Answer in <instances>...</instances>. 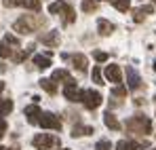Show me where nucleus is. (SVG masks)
Masks as SVG:
<instances>
[{"label": "nucleus", "instance_id": "nucleus-1", "mask_svg": "<svg viewBox=\"0 0 156 150\" xmlns=\"http://www.w3.org/2000/svg\"><path fill=\"white\" fill-rule=\"evenodd\" d=\"M125 129L129 133H139V135H148L152 133V121L146 114H135L125 123Z\"/></svg>", "mask_w": 156, "mask_h": 150}, {"label": "nucleus", "instance_id": "nucleus-2", "mask_svg": "<svg viewBox=\"0 0 156 150\" xmlns=\"http://www.w3.org/2000/svg\"><path fill=\"white\" fill-rule=\"evenodd\" d=\"M44 25V19H40L38 15H21L13 27L19 32V34H32V32H36L38 27H42Z\"/></svg>", "mask_w": 156, "mask_h": 150}, {"label": "nucleus", "instance_id": "nucleus-3", "mask_svg": "<svg viewBox=\"0 0 156 150\" xmlns=\"http://www.w3.org/2000/svg\"><path fill=\"white\" fill-rule=\"evenodd\" d=\"M15 49H19V40L13 34H4V38L0 40V57H13Z\"/></svg>", "mask_w": 156, "mask_h": 150}, {"label": "nucleus", "instance_id": "nucleus-4", "mask_svg": "<svg viewBox=\"0 0 156 150\" xmlns=\"http://www.w3.org/2000/svg\"><path fill=\"white\" fill-rule=\"evenodd\" d=\"M61 59L63 61H70L78 72H87V66H89L87 55H82V53H61Z\"/></svg>", "mask_w": 156, "mask_h": 150}, {"label": "nucleus", "instance_id": "nucleus-5", "mask_svg": "<svg viewBox=\"0 0 156 150\" xmlns=\"http://www.w3.org/2000/svg\"><path fill=\"white\" fill-rule=\"evenodd\" d=\"M80 101L84 104L87 110H97L101 106V93L95 91V89H87V91H82V100Z\"/></svg>", "mask_w": 156, "mask_h": 150}, {"label": "nucleus", "instance_id": "nucleus-6", "mask_svg": "<svg viewBox=\"0 0 156 150\" xmlns=\"http://www.w3.org/2000/svg\"><path fill=\"white\" fill-rule=\"evenodd\" d=\"M38 125L42 127V129L61 131V121H59V116H57V114H53V112H42V114H40V119H38Z\"/></svg>", "mask_w": 156, "mask_h": 150}, {"label": "nucleus", "instance_id": "nucleus-7", "mask_svg": "<svg viewBox=\"0 0 156 150\" xmlns=\"http://www.w3.org/2000/svg\"><path fill=\"white\" fill-rule=\"evenodd\" d=\"M32 144L36 150H51L57 144V137H53L51 133H38V135H34Z\"/></svg>", "mask_w": 156, "mask_h": 150}, {"label": "nucleus", "instance_id": "nucleus-8", "mask_svg": "<svg viewBox=\"0 0 156 150\" xmlns=\"http://www.w3.org/2000/svg\"><path fill=\"white\" fill-rule=\"evenodd\" d=\"M63 95H66V100H68V101H72V104H78V101L82 100V91L78 89L76 80H70V82H66Z\"/></svg>", "mask_w": 156, "mask_h": 150}, {"label": "nucleus", "instance_id": "nucleus-9", "mask_svg": "<svg viewBox=\"0 0 156 150\" xmlns=\"http://www.w3.org/2000/svg\"><path fill=\"white\" fill-rule=\"evenodd\" d=\"M59 32L57 30H51V32H42L40 36H38V42H42L44 47H49V49H55V47H59Z\"/></svg>", "mask_w": 156, "mask_h": 150}, {"label": "nucleus", "instance_id": "nucleus-10", "mask_svg": "<svg viewBox=\"0 0 156 150\" xmlns=\"http://www.w3.org/2000/svg\"><path fill=\"white\" fill-rule=\"evenodd\" d=\"M6 6H23V9H30V11H40V0H4Z\"/></svg>", "mask_w": 156, "mask_h": 150}, {"label": "nucleus", "instance_id": "nucleus-11", "mask_svg": "<svg viewBox=\"0 0 156 150\" xmlns=\"http://www.w3.org/2000/svg\"><path fill=\"white\" fill-rule=\"evenodd\" d=\"M104 76L108 78V80H110V82H116V85H120V82H122V72H120V68H118L116 64H110V66H105Z\"/></svg>", "mask_w": 156, "mask_h": 150}, {"label": "nucleus", "instance_id": "nucleus-12", "mask_svg": "<svg viewBox=\"0 0 156 150\" xmlns=\"http://www.w3.org/2000/svg\"><path fill=\"white\" fill-rule=\"evenodd\" d=\"M51 59H53L51 51H47V53H38V55H34V66H36L38 70H47V68L51 66Z\"/></svg>", "mask_w": 156, "mask_h": 150}, {"label": "nucleus", "instance_id": "nucleus-13", "mask_svg": "<svg viewBox=\"0 0 156 150\" xmlns=\"http://www.w3.org/2000/svg\"><path fill=\"white\" fill-rule=\"evenodd\" d=\"M152 13H154V6H152V4H144V6H139V9L133 11V19L139 24V21L146 19V15H152Z\"/></svg>", "mask_w": 156, "mask_h": 150}, {"label": "nucleus", "instance_id": "nucleus-14", "mask_svg": "<svg viewBox=\"0 0 156 150\" xmlns=\"http://www.w3.org/2000/svg\"><path fill=\"white\" fill-rule=\"evenodd\" d=\"M127 85H129L131 91H135V89H139V85H141V78H139V74L133 70V68H127Z\"/></svg>", "mask_w": 156, "mask_h": 150}, {"label": "nucleus", "instance_id": "nucleus-15", "mask_svg": "<svg viewBox=\"0 0 156 150\" xmlns=\"http://www.w3.org/2000/svg\"><path fill=\"white\" fill-rule=\"evenodd\" d=\"M23 112H26V116H27V123H32V125H34V123H38V119H40V114H42V112H40V108H38V104L27 106Z\"/></svg>", "mask_w": 156, "mask_h": 150}, {"label": "nucleus", "instance_id": "nucleus-16", "mask_svg": "<svg viewBox=\"0 0 156 150\" xmlns=\"http://www.w3.org/2000/svg\"><path fill=\"white\" fill-rule=\"evenodd\" d=\"M61 13H63V15H61V21H63V25L74 24V21H76V13H74V9H72V4H68V6H66Z\"/></svg>", "mask_w": 156, "mask_h": 150}, {"label": "nucleus", "instance_id": "nucleus-17", "mask_svg": "<svg viewBox=\"0 0 156 150\" xmlns=\"http://www.w3.org/2000/svg\"><path fill=\"white\" fill-rule=\"evenodd\" d=\"M104 121H105V125H108V129H112V131H118V129L122 127L120 123H118V119H116V116H114L110 110L104 114Z\"/></svg>", "mask_w": 156, "mask_h": 150}, {"label": "nucleus", "instance_id": "nucleus-18", "mask_svg": "<svg viewBox=\"0 0 156 150\" xmlns=\"http://www.w3.org/2000/svg\"><path fill=\"white\" fill-rule=\"evenodd\" d=\"M40 87H42L47 93H51V95L57 93V85H55V80H51V78H40Z\"/></svg>", "mask_w": 156, "mask_h": 150}, {"label": "nucleus", "instance_id": "nucleus-19", "mask_svg": "<svg viewBox=\"0 0 156 150\" xmlns=\"http://www.w3.org/2000/svg\"><path fill=\"white\" fill-rule=\"evenodd\" d=\"M68 4H70L68 0H57V2H51V4H49V13H51V15H55V13H61V11L68 6Z\"/></svg>", "mask_w": 156, "mask_h": 150}, {"label": "nucleus", "instance_id": "nucleus-20", "mask_svg": "<svg viewBox=\"0 0 156 150\" xmlns=\"http://www.w3.org/2000/svg\"><path fill=\"white\" fill-rule=\"evenodd\" d=\"M51 80H63V82H70V80H74V78L70 76L68 70H55L53 76H51Z\"/></svg>", "mask_w": 156, "mask_h": 150}, {"label": "nucleus", "instance_id": "nucleus-21", "mask_svg": "<svg viewBox=\"0 0 156 150\" xmlns=\"http://www.w3.org/2000/svg\"><path fill=\"white\" fill-rule=\"evenodd\" d=\"M91 133H93V127H84V125H76L74 127V129H72V135H74V137H80V135H91Z\"/></svg>", "mask_w": 156, "mask_h": 150}, {"label": "nucleus", "instance_id": "nucleus-22", "mask_svg": "<svg viewBox=\"0 0 156 150\" xmlns=\"http://www.w3.org/2000/svg\"><path fill=\"white\" fill-rule=\"evenodd\" d=\"M97 27H99V32H101V34H105V36L114 32V24H110L108 19H99V21H97Z\"/></svg>", "mask_w": 156, "mask_h": 150}, {"label": "nucleus", "instance_id": "nucleus-23", "mask_svg": "<svg viewBox=\"0 0 156 150\" xmlns=\"http://www.w3.org/2000/svg\"><path fill=\"white\" fill-rule=\"evenodd\" d=\"M110 4L114 6V9H118L120 13H127L131 6V0H110Z\"/></svg>", "mask_w": 156, "mask_h": 150}, {"label": "nucleus", "instance_id": "nucleus-24", "mask_svg": "<svg viewBox=\"0 0 156 150\" xmlns=\"http://www.w3.org/2000/svg\"><path fill=\"white\" fill-rule=\"evenodd\" d=\"M116 148H118V150H137V148H139V144L133 142V140H120Z\"/></svg>", "mask_w": 156, "mask_h": 150}, {"label": "nucleus", "instance_id": "nucleus-25", "mask_svg": "<svg viewBox=\"0 0 156 150\" xmlns=\"http://www.w3.org/2000/svg\"><path fill=\"white\" fill-rule=\"evenodd\" d=\"M32 53H34V45H27V47H26V49H23V51H21V53H15V55H13V59L21 64V61L26 59L27 55H32Z\"/></svg>", "mask_w": 156, "mask_h": 150}, {"label": "nucleus", "instance_id": "nucleus-26", "mask_svg": "<svg viewBox=\"0 0 156 150\" xmlns=\"http://www.w3.org/2000/svg\"><path fill=\"white\" fill-rule=\"evenodd\" d=\"M13 112V101L11 100H0V116H6Z\"/></svg>", "mask_w": 156, "mask_h": 150}, {"label": "nucleus", "instance_id": "nucleus-27", "mask_svg": "<svg viewBox=\"0 0 156 150\" xmlns=\"http://www.w3.org/2000/svg\"><path fill=\"white\" fill-rule=\"evenodd\" d=\"M97 0H82L80 2V6H82V11L84 13H95V9H97Z\"/></svg>", "mask_w": 156, "mask_h": 150}, {"label": "nucleus", "instance_id": "nucleus-28", "mask_svg": "<svg viewBox=\"0 0 156 150\" xmlns=\"http://www.w3.org/2000/svg\"><path fill=\"white\" fill-rule=\"evenodd\" d=\"M91 78H93V82L95 85H104L101 80H104V74H101V66H95L93 68V72H91Z\"/></svg>", "mask_w": 156, "mask_h": 150}, {"label": "nucleus", "instance_id": "nucleus-29", "mask_svg": "<svg viewBox=\"0 0 156 150\" xmlns=\"http://www.w3.org/2000/svg\"><path fill=\"white\" fill-rule=\"evenodd\" d=\"M112 95H114V97H125V95H127V89H125L122 85H116V87L112 89Z\"/></svg>", "mask_w": 156, "mask_h": 150}, {"label": "nucleus", "instance_id": "nucleus-30", "mask_svg": "<svg viewBox=\"0 0 156 150\" xmlns=\"http://www.w3.org/2000/svg\"><path fill=\"white\" fill-rule=\"evenodd\" d=\"M93 59L101 64V61H105V59H108V53H105V51H93Z\"/></svg>", "mask_w": 156, "mask_h": 150}, {"label": "nucleus", "instance_id": "nucleus-31", "mask_svg": "<svg viewBox=\"0 0 156 150\" xmlns=\"http://www.w3.org/2000/svg\"><path fill=\"white\" fill-rule=\"evenodd\" d=\"M95 150H110V142H108V140H101V142H97Z\"/></svg>", "mask_w": 156, "mask_h": 150}, {"label": "nucleus", "instance_id": "nucleus-32", "mask_svg": "<svg viewBox=\"0 0 156 150\" xmlns=\"http://www.w3.org/2000/svg\"><path fill=\"white\" fill-rule=\"evenodd\" d=\"M6 121H4V119H0V140H2V137H4V133H6Z\"/></svg>", "mask_w": 156, "mask_h": 150}, {"label": "nucleus", "instance_id": "nucleus-33", "mask_svg": "<svg viewBox=\"0 0 156 150\" xmlns=\"http://www.w3.org/2000/svg\"><path fill=\"white\" fill-rule=\"evenodd\" d=\"M4 70H6V66H4V64L0 61V72H4Z\"/></svg>", "mask_w": 156, "mask_h": 150}, {"label": "nucleus", "instance_id": "nucleus-34", "mask_svg": "<svg viewBox=\"0 0 156 150\" xmlns=\"http://www.w3.org/2000/svg\"><path fill=\"white\" fill-rule=\"evenodd\" d=\"M0 150H19V148H4V146H0Z\"/></svg>", "mask_w": 156, "mask_h": 150}, {"label": "nucleus", "instance_id": "nucleus-35", "mask_svg": "<svg viewBox=\"0 0 156 150\" xmlns=\"http://www.w3.org/2000/svg\"><path fill=\"white\" fill-rule=\"evenodd\" d=\"M2 89H4V82H0V93H2Z\"/></svg>", "mask_w": 156, "mask_h": 150}, {"label": "nucleus", "instance_id": "nucleus-36", "mask_svg": "<svg viewBox=\"0 0 156 150\" xmlns=\"http://www.w3.org/2000/svg\"><path fill=\"white\" fill-rule=\"evenodd\" d=\"M154 72H156V61H154Z\"/></svg>", "mask_w": 156, "mask_h": 150}, {"label": "nucleus", "instance_id": "nucleus-37", "mask_svg": "<svg viewBox=\"0 0 156 150\" xmlns=\"http://www.w3.org/2000/svg\"><path fill=\"white\" fill-rule=\"evenodd\" d=\"M59 150H68V148H59Z\"/></svg>", "mask_w": 156, "mask_h": 150}, {"label": "nucleus", "instance_id": "nucleus-38", "mask_svg": "<svg viewBox=\"0 0 156 150\" xmlns=\"http://www.w3.org/2000/svg\"><path fill=\"white\" fill-rule=\"evenodd\" d=\"M150 150H156V148H150Z\"/></svg>", "mask_w": 156, "mask_h": 150}]
</instances>
